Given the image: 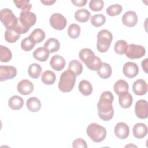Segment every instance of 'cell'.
<instances>
[{
	"instance_id": "9",
	"label": "cell",
	"mask_w": 148,
	"mask_h": 148,
	"mask_svg": "<svg viewBox=\"0 0 148 148\" xmlns=\"http://www.w3.org/2000/svg\"><path fill=\"white\" fill-rule=\"evenodd\" d=\"M135 113L138 118L146 119L148 116L147 102L144 99L138 100L135 103Z\"/></svg>"
},
{
	"instance_id": "33",
	"label": "cell",
	"mask_w": 148,
	"mask_h": 148,
	"mask_svg": "<svg viewBox=\"0 0 148 148\" xmlns=\"http://www.w3.org/2000/svg\"><path fill=\"white\" fill-rule=\"evenodd\" d=\"M102 64V62L101 59L99 57L95 56L91 60H90L86 64V65L89 69L97 71L101 68Z\"/></svg>"
},
{
	"instance_id": "35",
	"label": "cell",
	"mask_w": 148,
	"mask_h": 148,
	"mask_svg": "<svg viewBox=\"0 0 148 148\" xmlns=\"http://www.w3.org/2000/svg\"><path fill=\"white\" fill-rule=\"evenodd\" d=\"M20 34L17 33L14 30L10 29H6L5 32V40L10 43L16 42L20 38Z\"/></svg>"
},
{
	"instance_id": "37",
	"label": "cell",
	"mask_w": 148,
	"mask_h": 148,
	"mask_svg": "<svg viewBox=\"0 0 148 148\" xmlns=\"http://www.w3.org/2000/svg\"><path fill=\"white\" fill-rule=\"evenodd\" d=\"M80 34V27L76 24H71L68 28V35L72 39H76Z\"/></svg>"
},
{
	"instance_id": "20",
	"label": "cell",
	"mask_w": 148,
	"mask_h": 148,
	"mask_svg": "<svg viewBox=\"0 0 148 148\" xmlns=\"http://www.w3.org/2000/svg\"><path fill=\"white\" fill-rule=\"evenodd\" d=\"M24 105L23 99L18 95L10 97L8 101V106L13 110H17L22 108Z\"/></svg>"
},
{
	"instance_id": "5",
	"label": "cell",
	"mask_w": 148,
	"mask_h": 148,
	"mask_svg": "<svg viewBox=\"0 0 148 148\" xmlns=\"http://www.w3.org/2000/svg\"><path fill=\"white\" fill-rule=\"evenodd\" d=\"M0 19L6 29H12L17 20L13 12L8 8L2 9L0 12Z\"/></svg>"
},
{
	"instance_id": "39",
	"label": "cell",
	"mask_w": 148,
	"mask_h": 148,
	"mask_svg": "<svg viewBox=\"0 0 148 148\" xmlns=\"http://www.w3.org/2000/svg\"><path fill=\"white\" fill-rule=\"evenodd\" d=\"M16 6L21 10V12H29L31 10L32 5L30 3L29 1H13Z\"/></svg>"
},
{
	"instance_id": "43",
	"label": "cell",
	"mask_w": 148,
	"mask_h": 148,
	"mask_svg": "<svg viewBox=\"0 0 148 148\" xmlns=\"http://www.w3.org/2000/svg\"><path fill=\"white\" fill-rule=\"evenodd\" d=\"M72 147L76 148H87V145L86 142L82 138H77L72 142Z\"/></svg>"
},
{
	"instance_id": "42",
	"label": "cell",
	"mask_w": 148,
	"mask_h": 148,
	"mask_svg": "<svg viewBox=\"0 0 148 148\" xmlns=\"http://www.w3.org/2000/svg\"><path fill=\"white\" fill-rule=\"evenodd\" d=\"M104 6V2L102 0H91L89 3V8L92 11L101 10Z\"/></svg>"
},
{
	"instance_id": "28",
	"label": "cell",
	"mask_w": 148,
	"mask_h": 148,
	"mask_svg": "<svg viewBox=\"0 0 148 148\" xmlns=\"http://www.w3.org/2000/svg\"><path fill=\"white\" fill-rule=\"evenodd\" d=\"M41 80L45 84L51 85L54 84L56 82V76L54 72L47 70L42 73Z\"/></svg>"
},
{
	"instance_id": "31",
	"label": "cell",
	"mask_w": 148,
	"mask_h": 148,
	"mask_svg": "<svg viewBox=\"0 0 148 148\" xmlns=\"http://www.w3.org/2000/svg\"><path fill=\"white\" fill-rule=\"evenodd\" d=\"M68 70L72 71L76 76H79L83 71L82 64L78 60H73L69 63Z\"/></svg>"
},
{
	"instance_id": "40",
	"label": "cell",
	"mask_w": 148,
	"mask_h": 148,
	"mask_svg": "<svg viewBox=\"0 0 148 148\" xmlns=\"http://www.w3.org/2000/svg\"><path fill=\"white\" fill-rule=\"evenodd\" d=\"M35 43L28 36L22 40L21 42V47L25 51H29L31 50L35 46Z\"/></svg>"
},
{
	"instance_id": "14",
	"label": "cell",
	"mask_w": 148,
	"mask_h": 148,
	"mask_svg": "<svg viewBox=\"0 0 148 148\" xmlns=\"http://www.w3.org/2000/svg\"><path fill=\"white\" fill-rule=\"evenodd\" d=\"M137 22L138 16L134 11H127L122 16V23L127 27H134Z\"/></svg>"
},
{
	"instance_id": "29",
	"label": "cell",
	"mask_w": 148,
	"mask_h": 148,
	"mask_svg": "<svg viewBox=\"0 0 148 148\" xmlns=\"http://www.w3.org/2000/svg\"><path fill=\"white\" fill-rule=\"evenodd\" d=\"M29 37L35 44L39 43L45 39V33L43 29L40 28H36L31 33Z\"/></svg>"
},
{
	"instance_id": "13",
	"label": "cell",
	"mask_w": 148,
	"mask_h": 148,
	"mask_svg": "<svg viewBox=\"0 0 148 148\" xmlns=\"http://www.w3.org/2000/svg\"><path fill=\"white\" fill-rule=\"evenodd\" d=\"M17 91L24 95L30 94L34 91V84L29 80H21L17 84Z\"/></svg>"
},
{
	"instance_id": "30",
	"label": "cell",
	"mask_w": 148,
	"mask_h": 148,
	"mask_svg": "<svg viewBox=\"0 0 148 148\" xmlns=\"http://www.w3.org/2000/svg\"><path fill=\"white\" fill-rule=\"evenodd\" d=\"M42 70V67L40 65L36 63H33L28 67V75L32 79H37L40 76Z\"/></svg>"
},
{
	"instance_id": "8",
	"label": "cell",
	"mask_w": 148,
	"mask_h": 148,
	"mask_svg": "<svg viewBox=\"0 0 148 148\" xmlns=\"http://www.w3.org/2000/svg\"><path fill=\"white\" fill-rule=\"evenodd\" d=\"M17 75V69L13 66H0V81L3 82L12 79Z\"/></svg>"
},
{
	"instance_id": "44",
	"label": "cell",
	"mask_w": 148,
	"mask_h": 148,
	"mask_svg": "<svg viewBox=\"0 0 148 148\" xmlns=\"http://www.w3.org/2000/svg\"><path fill=\"white\" fill-rule=\"evenodd\" d=\"M71 2L75 6L81 7V6H84L86 4L87 1V0H72Z\"/></svg>"
},
{
	"instance_id": "45",
	"label": "cell",
	"mask_w": 148,
	"mask_h": 148,
	"mask_svg": "<svg viewBox=\"0 0 148 148\" xmlns=\"http://www.w3.org/2000/svg\"><path fill=\"white\" fill-rule=\"evenodd\" d=\"M147 58L145 59L142 62V67L143 68V70L146 72L147 73Z\"/></svg>"
},
{
	"instance_id": "22",
	"label": "cell",
	"mask_w": 148,
	"mask_h": 148,
	"mask_svg": "<svg viewBox=\"0 0 148 148\" xmlns=\"http://www.w3.org/2000/svg\"><path fill=\"white\" fill-rule=\"evenodd\" d=\"M27 107L28 109L32 112H38L41 108L40 100L36 97H31L27 101Z\"/></svg>"
},
{
	"instance_id": "16",
	"label": "cell",
	"mask_w": 148,
	"mask_h": 148,
	"mask_svg": "<svg viewBox=\"0 0 148 148\" xmlns=\"http://www.w3.org/2000/svg\"><path fill=\"white\" fill-rule=\"evenodd\" d=\"M50 65L53 69L57 71H60L64 68L65 66V61L63 57L56 54L51 57L50 61Z\"/></svg>"
},
{
	"instance_id": "23",
	"label": "cell",
	"mask_w": 148,
	"mask_h": 148,
	"mask_svg": "<svg viewBox=\"0 0 148 148\" xmlns=\"http://www.w3.org/2000/svg\"><path fill=\"white\" fill-rule=\"evenodd\" d=\"M44 47L49 50L51 53L57 51L60 47V43L59 41L54 38H49L44 43Z\"/></svg>"
},
{
	"instance_id": "19",
	"label": "cell",
	"mask_w": 148,
	"mask_h": 148,
	"mask_svg": "<svg viewBox=\"0 0 148 148\" xmlns=\"http://www.w3.org/2000/svg\"><path fill=\"white\" fill-rule=\"evenodd\" d=\"M50 52L45 47H40L37 48L33 53V57L35 59L41 62L46 61L49 57Z\"/></svg>"
},
{
	"instance_id": "6",
	"label": "cell",
	"mask_w": 148,
	"mask_h": 148,
	"mask_svg": "<svg viewBox=\"0 0 148 148\" xmlns=\"http://www.w3.org/2000/svg\"><path fill=\"white\" fill-rule=\"evenodd\" d=\"M146 53L145 47L141 45L135 44L128 45L125 55L130 59H138L142 57Z\"/></svg>"
},
{
	"instance_id": "26",
	"label": "cell",
	"mask_w": 148,
	"mask_h": 148,
	"mask_svg": "<svg viewBox=\"0 0 148 148\" xmlns=\"http://www.w3.org/2000/svg\"><path fill=\"white\" fill-rule=\"evenodd\" d=\"M91 17L90 12L86 9H80L76 11L75 13V19L80 23L87 22Z\"/></svg>"
},
{
	"instance_id": "21",
	"label": "cell",
	"mask_w": 148,
	"mask_h": 148,
	"mask_svg": "<svg viewBox=\"0 0 148 148\" xmlns=\"http://www.w3.org/2000/svg\"><path fill=\"white\" fill-rule=\"evenodd\" d=\"M79 90L84 96H88L92 92V86L90 82L86 80H82L79 84Z\"/></svg>"
},
{
	"instance_id": "17",
	"label": "cell",
	"mask_w": 148,
	"mask_h": 148,
	"mask_svg": "<svg viewBox=\"0 0 148 148\" xmlns=\"http://www.w3.org/2000/svg\"><path fill=\"white\" fill-rule=\"evenodd\" d=\"M134 137L138 139H142L146 136L147 134V127L145 124L138 123L134 125L132 129Z\"/></svg>"
},
{
	"instance_id": "15",
	"label": "cell",
	"mask_w": 148,
	"mask_h": 148,
	"mask_svg": "<svg viewBox=\"0 0 148 148\" xmlns=\"http://www.w3.org/2000/svg\"><path fill=\"white\" fill-rule=\"evenodd\" d=\"M132 90L137 95H143L147 91V85L143 79L136 80L132 85Z\"/></svg>"
},
{
	"instance_id": "3",
	"label": "cell",
	"mask_w": 148,
	"mask_h": 148,
	"mask_svg": "<svg viewBox=\"0 0 148 148\" xmlns=\"http://www.w3.org/2000/svg\"><path fill=\"white\" fill-rule=\"evenodd\" d=\"M87 135L94 142L103 141L106 136V130L105 127L97 123L90 124L86 130Z\"/></svg>"
},
{
	"instance_id": "41",
	"label": "cell",
	"mask_w": 148,
	"mask_h": 148,
	"mask_svg": "<svg viewBox=\"0 0 148 148\" xmlns=\"http://www.w3.org/2000/svg\"><path fill=\"white\" fill-rule=\"evenodd\" d=\"M30 28H27L26 27H25L20 21L19 18H17V20L16 21V23L14 24V26L13 27L12 29L13 30H14V31H16L17 33H18V34H25L27 33Z\"/></svg>"
},
{
	"instance_id": "24",
	"label": "cell",
	"mask_w": 148,
	"mask_h": 148,
	"mask_svg": "<svg viewBox=\"0 0 148 148\" xmlns=\"http://www.w3.org/2000/svg\"><path fill=\"white\" fill-rule=\"evenodd\" d=\"M114 91L116 92V94L118 95L120 94L128 92V88H129V86L128 83L124 80H117L114 84L113 86Z\"/></svg>"
},
{
	"instance_id": "1",
	"label": "cell",
	"mask_w": 148,
	"mask_h": 148,
	"mask_svg": "<svg viewBox=\"0 0 148 148\" xmlns=\"http://www.w3.org/2000/svg\"><path fill=\"white\" fill-rule=\"evenodd\" d=\"M114 97L113 94L109 91L103 92L97 103L98 114L101 119L103 121L110 120L114 115V109L112 106Z\"/></svg>"
},
{
	"instance_id": "11",
	"label": "cell",
	"mask_w": 148,
	"mask_h": 148,
	"mask_svg": "<svg viewBox=\"0 0 148 148\" xmlns=\"http://www.w3.org/2000/svg\"><path fill=\"white\" fill-rule=\"evenodd\" d=\"M124 75L130 79H132L137 76L139 73V68L136 63L133 62H126L123 68Z\"/></svg>"
},
{
	"instance_id": "34",
	"label": "cell",
	"mask_w": 148,
	"mask_h": 148,
	"mask_svg": "<svg viewBox=\"0 0 148 148\" xmlns=\"http://www.w3.org/2000/svg\"><path fill=\"white\" fill-rule=\"evenodd\" d=\"M106 21V17L102 14H97L91 18V23L95 27H99L103 25Z\"/></svg>"
},
{
	"instance_id": "32",
	"label": "cell",
	"mask_w": 148,
	"mask_h": 148,
	"mask_svg": "<svg viewBox=\"0 0 148 148\" xmlns=\"http://www.w3.org/2000/svg\"><path fill=\"white\" fill-rule=\"evenodd\" d=\"M12 58V54L9 49L1 45L0 46V60L2 62H8Z\"/></svg>"
},
{
	"instance_id": "4",
	"label": "cell",
	"mask_w": 148,
	"mask_h": 148,
	"mask_svg": "<svg viewBox=\"0 0 148 148\" xmlns=\"http://www.w3.org/2000/svg\"><path fill=\"white\" fill-rule=\"evenodd\" d=\"M113 40L112 33L106 29L101 30L97 35V49L100 53H105L109 49Z\"/></svg>"
},
{
	"instance_id": "27",
	"label": "cell",
	"mask_w": 148,
	"mask_h": 148,
	"mask_svg": "<svg viewBox=\"0 0 148 148\" xmlns=\"http://www.w3.org/2000/svg\"><path fill=\"white\" fill-rule=\"evenodd\" d=\"M79 56L80 60L86 64L93 58L95 54L91 49L84 48L80 51Z\"/></svg>"
},
{
	"instance_id": "10",
	"label": "cell",
	"mask_w": 148,
	"mask_h": 148,
	"mask_svg": "<svg viewBox=\"0 0 148 148\" xmlns=\"http://www.w3.org/2000/svg\"><path fill=\"white\" fill-rule=\"evenodd\" d=\"M19 20L20 22L26 27L30 28L35 25L36 21V17L34 13L29 12H21Z\"/></svg>"
},
{
	"instance_id": "12",
	"label": "cell",
	"mask_w": 148,
	"mask_h": 148,
	"mask_svg": "<svg viewBox=\"0 0 148 148\" xmlns=\"http://www.w3.org/2000/svg\"><path fill=\"white\" fill-rule=\"evenodd\" d=\"M115 135L119 139H126L130 134V128L127 124L123 122L118 123L114 127Z\"/></svg>"
},
{
	"instance_id": "25",
	"label": "cell",
	"mask_w": 148,
	"mask_h": 148,
	"mask_svg": "<svg viewBox=\"0 0 148 148\" xmlns=\"http://www.w3.org/2000/svg\"><path fill=\"white\" fill-rule=\"evenodd\" d=\"M98 76L103 79H108L110 77L112 73V67L109 64L102 62L101 68L97 71Z\"/></svg>"
},
{
	"instance_id": "18",
	"label": "cell",
	"mask_w": 148,
	"mask_h": 148,
	"mask_svg": "<svg viewBox=\"0 0 148 148\" xmlns=\"http://www.w3.org/2000/svg\"><path fill=\"white\" fill-rule=\"evenodd\" d=\"M119 96V103L121 108L127 109L131 106L132 97L130 93L125 92L120 94Z\"/></svg>"
},
{
	"instance_id": "47",
	"label": "cell",
	"mask_w": 148,
	"mask_h": 148,
	"mask_svg": "<svg viewBox=\"0 0 148 148\" xmlns=\"http://www.w3.org/2000/svg\"><path fill=\"white\" fill-rule=\"evenodd\" d=\"M128 146H130V147H131V146H133V147H137L136 146H135V145H127V146H125V147H128Z\"/></svg>"
},
{
	"instance_id": "7",
	"label": "cell",
	"mask_w": 148,
	"mask_h": 148,
	"mask_svg": "<svg viewBox=\"0 0 148 148\" xmlns=\"http://www.w3.org/2000/svg\"><path fill=\"white\" fill-rule=\"evenodd\" d=\"M50 24L55 29L61 31L64 29L67 24L66 18L58 13H53L50 18Z\"/></svg>"
},
{
	"instance_id": "36",
	"label": "cell",
	"mask_w": 148,
	"mask_h": 148,
	"mask_svg": "<svg viewBox=\"0 0 148 148\" xmlns=\"http://www.w3.org/2000/svg\"><path fill=\"white\" fill-rule=\"evenodd\" d=\"M128 46L127 42L124 40H117L114 44V50L118 54H124L125 53Z\"/></svg>"
},
{
	"instance_id": "46",
	"label": "cell",
	"mask_w": 148,
	"mask_h": 148,
	"mask_svg": "<svg viewBox=\"0 0 148 148\" xmlns=\"http://www.w3.org/2000/svg\"><path fill=\"white\" fill-rule=\"evenodd\" d=\"M41 3H43L45 5L49 6V5H52L54 3L56 2V1H51V0H45V1H40Z\"/></svg>"
},
{
	"instance_id": "38",
	"label": "cell",
	"mask_w": 148,
	"mask_h": 148,
	"mask_svg": "<svg viewBox=\"0 0 148 148\" xmlns=\"http://www.w3.org/2000/svg\"><path fill=\"white\" fill-rule=\"evenodd\" d=\"M123 8L119 4H113L106 9V13L110 16H117L122 12Z\"/></svg>"
},
{
	"instance_id": "2",
	"label": "cell",
	"mask_w": 148,
	"mask_h": 148,
	"mask_svg": "<svg viewBox=\"0 0 148 148\" xmlns=\"http://www.w3.org/2000/svg\"><path fill=\"white\" fill-rule=\"evenodd\" d=\"M76 80V76L70 70L63 72L60 78L58 87L62 92H69L74 87Z\"/></svg>"
}]
</instances>
